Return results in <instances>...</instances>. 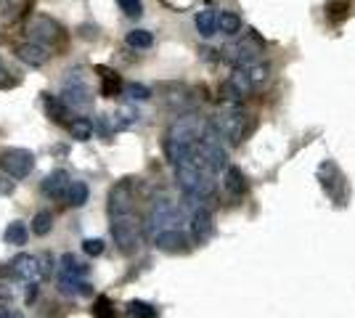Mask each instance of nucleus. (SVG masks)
<instances>
[{
    "instance_id": "13",
    "label": "nucleus",
    "mask_w": 355,
    "mask_h": 318,
    "mask_svg": "<svg viewBox=\"0 0 355 318\" xmlns=\"http://www.w3.org/2000/svg\"><path fill=\"white\" fill-rule=\"evenodd\" d=\"M16 56H19V61H24L27 67H43V64L51 61L53 51L48 46H40V43L27 40V43H21V46L16 48Z\"/></svg>"
},
{
    "instance_id": "2",
    "label": "nucleus",
    "mask_w": 355,
    "mask_h": 318,
    "mask_svg": "<svg viewBox=\"0 0 355 318\" xmlns=\"http://www.w3.org/2000/svg\"><path fill=\"white\" fill-rule=\"evenodd\" d=\"M209 125L215 127V133L220 136L223 143H228V146H239L244 136H247V114H244V109L239 104H225L212 114V120Z\"/></svg>"
},
{
    "instance_id": "28",
    "label": "nucleus",
    "mask_w": 355,
    "mask_h": 318,
    "mask_svg": "<svg viewBox=\"0 0 355 318\" xmlns=\"http://www.w3.org/2000/svg\"><path fill=\"white\" fill-rule=\"evenodd\" d=\"M128 316L130 318H157V308L144 303V300H130V303H128Z\"/></svg>"
},
{
    "instance_id": "15",
    "label": "nucleus",
    "mask_w": 355,
    "mask_h": 318,
    "mask_svg": "<svg viewBox=\"0 0 355 318\" xmlns=\"http://www.w3.org/2000/svg\"><path fill=\"white\" fill-rule=\"evenodd\" d=\"M157 249H164V252H186L189 249V236L183 231H164L159 236L151 239Z\"/></svg>"
},
{
    "instance_id": "1",
    "label": "nucleus",
    "mask_w": 355,
    "mask_h": 318,
    "mask_svg": "<svg viewBox=\"0 0 355 318\" xmlns=\"http://www.w3.org/2000/svg\"><path fill=\"white\" fill-rule=\"evenodd\" d=\"M268 77H270V64L266 61H254L250 67H236L228 80L220 85V93L223 98L228 101V104H239L241 98H247L250 93H254L257 88H263L268 82Z\"/></svg>"
},
{
    "instance_id": "5",
    "label": "nucleus",
    "mask_w": 355,
    "mask_h": 318,
    "mask_svg": "<svg viewBox=\"0 0 355 318\" xmlns=\"http://www.w3.org/2000/svg\"><path fill=\"white\" fill-rule=\"evenodd\" d=\"M61 104L67 106V112H90L93 109V93H90L88 82L83 69H74L69 72V77L64 80V88H61Z\"/></svg>"
},
{
    "instance_id": "35",
    "label": "nucleus",
    "mask_w": 355,
    "mask_h": 318,
    "mask_svg": "<svg viewBox=\"0 0 355 318\" xmlns=\"http://www.w3.org/2000/svg\"><path fill=\"white\" fill-rule=\"evenodd\" d=\"M8 85H11V77H8V69H6L3 64H0V91H3V88H8Z\"/></svg>"
},
{
    "instance_id": "18",
    "label": "nucleus",
    "mask_w": 355,
    "mask_h": 318,
    "mask_svg": "<svg viewBox=\"0 0 355 318\" xmlns=\"http://www.w3.org/2000/svg\"><path fill=\"white\" fill-rule=\"evenodd\" d=\"M218 11L215 8H202L196 19H193V24H196V32L202 35V37H212L215 32H218Z\"/></svg>"
},
{
    "instance_id": "36",
    "label": "nucleus",
    "mask_w": 355,
    "mask_h": 318,
    "mask_svg": "<svg viewBox=\"0 0 355 318\" xmlns=\"http://www.w3.org/2000/svg\"><path fill=\"white\" fill-rule=\"evenodd\" d=\"M0 318H21V316H19L16 310H11V308H3V305H0Z\"/></svg>"
},
{
    "instance_id": "8",
    "label": "nucleus",
    "mask_w": 355,
    "mask_h": 318,
    "mask_svg": "<svg viewBox=\"0 0 355 318\" xmlns=\"http://www.w3.org/2000/svg\"><path fill=\"white\" fill-rule=\"evenodd\" d=\"M0 170L8 178H27L35 170V154L27 149H6L0 152Z\"/></svg>"
},
{
    "instance_id": "33",
    "label": "nucleus",
    "mask_w": 355,
    "mask_h": 318,
    "mask_svg": "<svg viewBox=\"0 0 355 318\" xmlns=\"http://www.w3.org/2000/svg\"><path fill=\"white\" fill-rule=\"evenodd\" d=\"M83 249H85V255H90V258H98V255L104 252V242H101V239H85V242H83Z\"/></svg>"
},
{
    "instance_id": "16",
    "label": "nucleus",
    "mask_w": 355,
    "mask_h": 318,
    "mask_svg": "<svg viewBox=\"0 0 355 318\" xmlns=\"http://www.w3.org/2000/svg\"><path fill=\"white\" fill-rule=\"evenodd\" d=\"M88 273V265L74 255H61V265H59V279H85Z\"/></svg>"
},
{
    "instance_id": "17",
    "label": "nucleus",
    "mask_w": 355,
    "mask_h": 318,
    "mask_svg": "<svg viewBox=\"0 0 355 318\" xmlns=\"http://www.w3.org/2000/svg\"><path fill=\"white\" fill-rule=\"evenodd\" d=\"M27 3L30 0H0V21L3 24H14L27 14Z\"/></svg>"
},
{
    "instance_id": "26",
    "label": "nucleus",
    "mask_w": 355,
    "mask_h": 318,
    "mask_svg": "<svg viewBox=\"0 0 355 318\" xmlns=\"http://www.w3.org/2000/svg\"><path fill=\"white\" fill-rule=\"evenodd\" d=\"M30 228H32V233H35V236H45V233H51V228H53V215H51L48 210L35 212Z\"/></svg>"
},
{
    "instance_id": "30",
    "label": "nucleus",
    "mask_w": 355,
    "mask_h": 318,
    "mask_svg": "<svg viewBox=\"0 0 355 318\" xmlns=\"http://www.w3.org/2000/svg\"><path fill=\"white\" fill-rule=\"evenodd\" d=\"M125 96H128L130 101H148V98H151V91H148L146 85H141V82H130V85H125Z\"/></svg>"
},
{
    "instance_id": "14",
    "label": "nucleus",
    "mask_w": 355,
    "mask_h": 318,
    "mask_svg": "<svg viewBox=\"0 0 355 318\" xmlns=\"http://www.w3.org/2000/svg\"><path fill=\"white\" fill-rule=\"evenodd\" d=\"M223 188H225V194L231 199H241L247 194V178H244V173L239 167L228 165L225 173H223Z\"/></svg>"
},
{
    "instance_id": "25",
    "label": "nucleus",
    "mask_w": 355,
    "mask_h": 318,
    "mask_svg": "<svg viewBox=\"0 0 355 318\" xmlns=\"http://www.w3.org/2000/svg\"><path fill=\"white\" fill-rule=\"evenodd\" d=\"M125 43L135 51H146V48L154 46V35L148 30H130L128 32V37H125Z\"/></svg>"
},
{
    "instance_id": "23",
    "label": "nucleus",
    "mask_w": 355,
    "mask_h": 318,
    "mask_svg": "<svg viewBox=\"0 0 355 318\" xmlns=\"http://www.w3.org/2000/svg\"><path fill=\"white\" fill-rule=\"evenodd\" d=\"M88 197H90L88 183L72 181V186H69V191H67V204H69V207H83V204L88 202Z\"/></svg>"
},
{
    "instance_id": "11",
    "label": "nucleus",
    "mask_w": 355,
    "mask_h": 318,
    "mask_svg": "<svg viewBox=\"0 0 355 318\" xmlns=\"http://www.w3.org/2000/svg\"><path fill=\"white\" fill-rule=\"evenodd\" d=\"M191 242L193 244H205L212 236V231H215V218H212V212L207 207H196L191 215Z\"/></svg>"
},
{
    "instance_id": "29",
    "label": "nucleus",
    "mask_w": 355,
    "mask_h": 318,
    "mask_svg": "<svg viewBox=\"0 0 355 318\" xmlns=\"http://www.w3.org/2000/svg\"><path fill=\"white\" fill-rule=\"evenodd\" d=\"M45 112H48V117L53 122H61L64 117H67V106L61 104L59 96H45Z\"/></svg>"
},
{
    "instance_id": "4",
    "label": "nucleus",
    "mask_w": 355,
    "mask_h": 318,
    "mask_svg": "<svg viewBox=\"0 0 355 318\" xmlns=\"http://www.w3.org/2000/svg\"><path fill=\"white\" fill-rule=\"evenodd\" d=\"M175 181H178V186H180V191L189 199H193V202H205V199L212 197L215 188H218L215 175H209V173H205V170H199V167H193V165L175 167Z\"/></svg>"
},
{
    "instance_id": "19",
    "label": "nucleus",
    "mask_w": 355,
    "mask_h": 318,
    "mask_svg": "<svg viewBox=\"0 0 355 318\" xmlns=\"http://www.w3.org/2000/svg\"><path fill=\"white\" fill-rule=\"evenodd\" d=\"M98 72H104V75H101V96L114 98V96H119V93H125V82H122V77H119L117 72L104 69V67H101Z\"/></svg>"
},
{
    "instance_id": "34",
    "label": "nucleus",
    "mask_w": 355,
    "mask_h": 318,
    "mask_svg": "<svg viewBox=\"0 0 355 318\" xmlns=\"http://www.w3.org/2000/svg\"><path fill=\"white\" fill-rule=\"evenodd\" d=\"M14 191V181H8V175H0V194H11Z\"/></svg>"
},
{
    "instance_id": "27",
    "label": "nucleus",
    "mask_w": 355,
    "mask_h": 318,
    "mask_svg": "<svg viewBox=\"0 0 355 318\" xmlns=\"http://www.w3.org/2000/svg\"><path fill=\"white\" fill-rule=\"evenodd\" d=\"M59 289L64 294H88L90 284L85 279H59Z\"/></svg>"
},
{
    "instance_id": "21",
    "label": "nucleus",
    "mask_w": 355,
    "mask_h": 318,
    "mask_svg": "<svg viewBox=\"0 0 355 318\" xmlns=\"http://www.w3.org/2000/svg\"><path fill=\"white\" fill-rule=\"evenodd\" d=\"M93 133H96V122L90 117H77V120L69 122V136L74 141H90Z\"/></svg>"
},
{
    "instance_id": "31",
    "label": "nucleus",
    "mask_w": 355,
    "mask_h": 318,
    "mask_svg": "<svg viewBox=\"0 0 355 318\" xmlns=\"http://www.w3.org/2000/svg\"><path fill=\"white\" fill-rule=\"evenodd\" d=\"M119 11L125 16H130V19H138V16L144 14V3L141 0H117Z\"/></svg>"
},
{
    "instance_id": "20",
    "label": "nucleus",
    "mask_w": 355,
    "mask_h": 318,
    "mask_svg": "<svg viewBox=\"0 0 355 318\" xmlns=\"http://www.w3.org/2000/svg\"><path fill=\"white\" fill-rule=\"evenodd\" d=\"M141 120V114H138V109H133V106H122L117 114H109L106 117V122L114 127V130H122V127H130L133 122Z\"/></svg>"
},
{
    "instance_id": "32",
    "label": "nucleus",
    "mask_w": 355,
    "mask_h": 318,
    "mask_svg": "<svg viewBox=\"0 0 355 318\" xmlns=\"http://www.w3.org/2000/svg\"><path fill=\"white\" fill-rule=\"evenodd\" d=\"M93 316L96 318H114V310H112V303L106 297H98L96 305H93Z\"/></svg>"
},
{
    "instance_id": "24",
    "label": "nucleus",
    "mask_w": 355,
    "mask_h": 318,
    "mask_svg": "<svg viewBox=\"0 0 355 318\" xmlns=\"http://www.w3.org/2000/svg\"><path fill=\"white\" fill-rule=\"evenodd\" d=\"M27 236H30V231H27V226H24L21 220H14V223H8L6 233H3L6 244H14V247H21V244H27Z\"/></svg>"
},
{
    "instance_id": "12",
    "label": "nucleus",
    "mask_w": 355,
    "mask_h": 318,
    "mask_svg": "<svg viewBox=\"0 0 355 318\" xmlns=\"http://www.w3.org/2000/svg\"><path fill=\"white\" fill-rule=\"evenodd\" d=\"M133 210V181L125 178L117 186H112L109 191V215H117V212Z\"/></svg>"
},
{
    "instance_id": "22",
    "label": "nucleus",
    "mask_w": 355,
    "mask_h": 318,
    "mask_svg": "<svg viewBox=\"0 0 355 318\" xmlns=\"http://www.w3.org/2000/svg\"><path fill=\"white\" fill-rule=\"evenodd\" d=\"M218 32L228 35V37L239 35L241 32V16L236 11H220V16H218Z\"/></svg>"
},
{
    "instance_id": "10",
    "label": "nucleus",
    "mask_w": 355,
    "mask_h": 318,
    "mask_svg": "<svg viewBox=\"0 0 355 318\" xmlns=\"http://www.w3.org/2000/svg\"><path fill=\"white\" fill-rule=\"evenodd\" d=\"M69 186H72L69 173H67V170H53V173H48L43 178V183H40V194H43L45 199H67Z\"/></svg>"
},
{
    "instance_id": "3",
    "label": "nucleus",
    "mask_w": 355,
    "mask_h": 318,
    "mask_svg": "<svg viewBox=\"0 0 355 318\" xmlns=\"http://www.w3.org/2000/svg\"><path fill=\"white\" fill-rule=\"evenodd\" d=\"M109 220H112L109 228H112V239L117 244V249L122 255H133L144 242V223L138 220L135 210L109 215Z\"/></svg>"
},
{
    "instance_id": "7",
    "label": "nucleus",
    "mask_w": 355,
    "mask_h": 318,
    "mask_svg": "<svg viewBox=\"0 0 355 318\" xmlns=\"http://www.w3.org/2000/svg\"><path fill=\"white\" fill-rule=\"evenodd\" d=\"M27 35H30L32 43L48 46L51 51H53L56 46H61V43H64V37H67L64 27H61L59 21L48 19V16H35L30 24H27Z\"/></svg>"
},
{
    "instance_id": "6",
    "label": "nucleus",
    "mask_w": 355,
    "mask_h": 318,
    "mask_svg": "<svg viewBox=\"0 0 355 318\" xmlns=\"http://www.w3.org/2000/svg\"><path fill=\"white\" fill-rule=\"evenodd\" d=\"M180 220H183V212L178 210L170 199H157L151 204V212L146 218V231L148 236H159L164 231H180Z\"/></svg>"
},
{
    "instance_id": "9",
    "label": "nucleus",
    "mask_w": 355,
    "mask_h": 318,
    "mask_svg": "<svg viewBox=\"0 0 355 318\" xmlns=\"http://www.w3.org/2000/svg\"><path fill=\"white\" fill-rule=\"evenodd\" d=\"M11 271H14L16 279H21L27 284H37L43 276L51 273V268L43 265V260L37 258V255H16L11 260Z\"/></svg>"
}]
</instances>
